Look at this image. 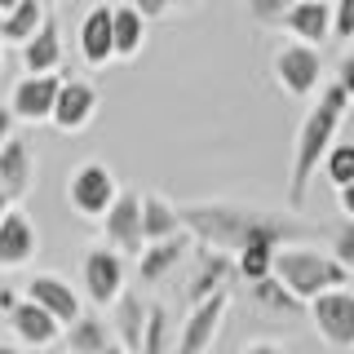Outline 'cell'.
Listing matches in <instances>:
<instances>
[{"mask_svg": "<svg viewBox=\"0 0 354 354\" xmlns=\"http://www.w3.org/2000/svg\"><path fill=\"white\" fill-rule=\"evenodd\" d=\"M182 213V226L191 230L199 243H213V248L230 252L235 257L239 248L248 243H297V239H310L319 235L315 226L297 217H279V213H261V208H243V204H186L177 208Z\"/></svg>", "mask_w": 354, "mask_h": 354, "instance_id": "1", "label": "cell"}, {"mask_svg": "<svg viewBox=\"0 0 354 354\" xmlns=\"http://www.w3.org/2000/svg\"><path fill=\"white\" fill-rule=\"evenodd\" d=\"M346 111H350V93L341 88V80H332L315 93V106L306 111L301 129H297L292 173H288V208H292V213L306 204V186H310V177H315V169L324 164L328 147L337 142V129H341V120H346Z\"/></svg>", "mask_w": 354, "mask_h": 354, "instance_id": "2", "label": "cell"}, {"mask_svg": "<svg viewBox=\"0 0 354 354\" xmlns=\"http://www.w3.org/2000/svg\"><path fill=\"white\" fill-rule=\"evenodd\" d=\"M270 270L279 274V279L292 288L301 301H315L319 292H328V288H341L350 274V266H341L332 252H315V248H274V261Z\"/></svg>", "mask_w": 354, "mask_h": 354, "instance_id": "3", "label": "cell"}, {"mask_svg": "<svg viewBox=\"0 0 354 354\" xmlns=\"http://www.w3.org/2000/svg\"><path fill=\"white\" fill-rule=\"evenodd\" d=\"M274 80L283 84L288 97H310L319 93V84H324V58H319L315 44H283L279 53H274Z\"/></svg>", "mask_w": 354, "mask_h": 354, "instance_id": "4", "label": "cell"}, {"mask_svg": "<svg viewBox=\"0 0 354 354\" xmlns=\"http://www.w3.org/2000/svg\"><path fill=\"white\" fill-rule=\"evenodd\" d=\"M310 319L332 350H354V292H346V288L319 292L310 301Z\"/></svg>", "mask_w": 354, "mask_h": 354, "instance_id": "5", "label": "cell"}, {"mask_svg": "<svg viewBox=\"0 0 354 354\" xmlns=\"http://www.w3.org/2000/svg\"><path fill=\"white\" fill-rule=\"evenodd\" d=\"M115 195H120L115 173H111L106 164H97V160L80 164V169L71 173V182H66V199H71V208L80 217H102Z\"/></svg>", "mask_w": 354, "mask_h": 354, "instance_id": "6", "label": "cell"}, {"mask_svg": "<svg viewBox=\"0 0 354 354\" xmlns=\"http://www.w3.org/2000/svg\"><path fill=\"white\" fill-rule=\"evenodd\" d=\"M80 279L93 306H115L124 292V252L115 248H88L80 261Z\"/></svg>", "mask_w": 354, "mask_h": 354, "instance_id": "7", "label": "cell"}, {"mask_svg": "<svg viewBox=\"0 0 354 354\" xmlns=\"http://www.w3.org/2000/svg\"><path fill=\"white\" fill-rule=\"evenodd\" d=\"M102 230H106V239H111L115 252L138 257V252L147 248V235H142V195L120 191L115 199H111V208L102 213Z\"/></svg>", "mask_w": 354, "mask_h": 354, "instance_id": "8", "label": "cell"}, {"mask_svg": "<svg viewBox=\"0 0 354 354\" xmlns=\"http://www.w3.org/2000/svg\"><path fill=\"white\" fill-rule=\"evenodd\" d=\"M58 71H40V75H22L14 84V97H9V111L27 124H44L53 115V102H58Z\"/></svg>", "mask_w": 354, "mask_h": 354, "instance_id": "9", "label": "cell"}, {"mask_svg": "<svg viewBox=\"0 0 354 354\" xmlns=\"http://www.w3.org/2000/svg\"><path fill=\"white\" fill-rule=\"evenodd\" d=\"M93 115H97V88L88 84V80H62L49 124L58 129V133H80Z\"/></svg>", "mask_w": 354, "mask_h": 354, "instance_id": "10", "label": "cell"}, {"mask_svg": "<svg viewBox=\"0 0 354 354\" xmlns=\"http://www.w3.org/2000/svg\"><path fill=\"white\" fill-rule=\"evenodd\" d=\"M36 257V226H31V217L22 213V208L9 204L5 213H0V266L5 270H18V266H27Z\"/></svg>", "mask_w": 354, "mask_h": 354, "instance_id": "11", "label": "cell"}, {"mask_svg": "<svg viewBox=\"0 0 354 354\" xmlns=\"http://www.w3.org/2000/svg\"><path fill=\"white\" fill-rule=\"evenodd\" d=\"M279 27H283L292 40L315 44V49H319V44L332 36V5H328V0H297V5L283 14Z\"/></svg>", "mask_w": 354, "mask_h": 354, "instance_id": "12", "label": "cell"}, {"mask_svg": "<svg viewBox=\"0 0 354 354\" xmlns=\"http://www.w3.org/2000/svg\"><path fill=\"white\" fill-rule=\"evenodd\" d=\"M9 328H14V337L22 341V346H53L58 341L62 324L49 315L44 306H36L31 297H22V301H14V310H9Z\"/></svg>", "mask_w": 354, "mask_h": 354, "instance_id": "13", "label": "cell"}, {"mask_svg": "<svg viewBox=\"0 0 354 354\" xmlns=\"http://www.w3.org/2000/svg\"><path fill=\"white\" fill-rule=\"evenodd\" d=\"M27 297L36 306H44L53 319L66 328V324H75L80 319V297H75V288L62 279V274H36V279L27 283Z\"/></svg>", "mask_w": 354, "mask_h": 354, "instance_id": "14", "label": "cell"}, {"mask_svg": "<svg viewBox=\"0 0 354 354\" xmlns=\"http://www.w3.org/2000/svg\"><path fill=\"white\" fill-rule=\"evenodd\" d=\"M221 315H226V292L204 297V301L191 310V319H186L182 341H177V354H204L208 341H213V332H217V324H221Z\"/></svg>", "mask_w": 354, "mask_h": 354, "instance_id": "15", "label": "cell"}, {"mask_svg": "<svg viewBox=\"0 0 354 354\" xmlns=\"http://www.w3.org/2000/svg\"><path fill=\"white\" fill-rule=\"evenodd\" d=\"M22 66L27 75H40V71H58L62 66V31H58V18L44 14V22L22 40Z\"/></svg>", "mask_w": 354, "mask_h": 354, "instance_id": "16", "label": "cell"}, {"mask_svg": "<svg viewBox=\"0 0 354 354\" xmlns=\"http://www.w3.org/2000/svg\"><path fill=\"white\" fill-rule=\"evenodd\" d=\"M80 58L88 66H106L115 58V36H111V5H93L80 22Z\"/></svg>", "mask_w": 354, "mask_h": 354, "instance_id": "17", "label": "cell"}, {"mask_svg": "<svg viewBox=\"0 0 354 354\" xmlns=\"http://www.w3.org/2000/svg\"><path fill=\"white\" fill-rule=\"evenodd\" d=\"M31 173H36L31 147L22 138H9L5 147H0V191L9 195V204H18V199L31 191Z\"/></svg>", "mask_w": 354, "mask_h": 354, "instance_id": "18", "label": "cell"}, {"mask_svg": "<svg viewBox=\"0 0 354 354\" xmlns=\"http://www.w3.org/2000/svg\"><path fill=\"white\" fill-rule=\"evenodd\" d=\"M186 248H191V239H186L182 230H177V235H169V239H155V243H147V248L138 252V274H142L147 283H160L164 274H169L173 266L186 257Z\"/></svg>", "mask_w": 354, "mask_h": 354, "instance_id": "19", "label": "cell"}, {"mask_svg": "<svg viewBox=\"0 0 354 354\" xmlns=\"http://www.w3.org/2000/svg\"><path fill=\"white\" fill-rule=\"evenodd\" d=\"M111 36H115V58H138L147 44V18L133 5H111Z\"/></svg>", "mask_w": 354, "mask_h": 354, "instance_id": "20", "label": "cell"}, {"mask_svg": "<svg viewBox=\"0 0 354 354\" xmlns=\"http://www.w3.org/2000/svg\"><path fill=\"white\" fill-rule=\"evenodd\" d=\"M235 270V261L226 257L221 248H204L199 252V270H195V279H191V288H186V297H191V306H199L204 297H213V292H221V279Z\"/></svg>", "mask_w": 354, "mask_h": 354, "instance_id": "21", "label": "cell"}, {"mask_svg": "<svg viewBox=\"0 0 354 354\" xmlns=\"http://www.w3.org/2000/svg\"><path fill=\"white\" fill-rule=\"evenodd\" d=\"M177 230H182L177 204H169V199H160V195H142V235H147V243L169 239Z\"/></svg>", "mask_w": 354, "mask_h": 354, "instance_id": "22", "label": "cell"}, {"mask_svg": "<svg viewBox=\"0 0 354 354\" xmlns=\"http://www.w3.org/2000/svg\"><path fill=\"white\" fill-rule=\"evenodd\" d=\"M252 297H257V306H266L270 315H283V319H292V315H301V310H306V301L274 270L266 274V279H252Z\"/></svg>", "mask_w": 354, "mask_h": 354, "instance_id": "23", "label": "cell"}, {"mask_svg": "<svg viewBox=\"0 0 354 354\" xmlns=\"http://www.w3.org/2000/svg\"><path fill=\"white\" fill-rule=\"evenodd\" d=\"M44 22V0H18L14 9H5L0 14V40L9 44H22Z\"/></svg>", "mask_w": 354, "mask_h": 354, "instance_id": "24", "label": "cell"}, {"mask_svg": "<svg viewBox=\"0 0 354 354\" xmlns=\"http://www.w3.org/2000/svg\"><path fill=\"white\" fill-rule=\"evenodd\" d=\"M71 332H66V346H71V354H102L111 346V328L102 324V319H93V315H80L75 324H66Z\"/></svg>", "mask_w": 354, "mask_h": 354, "instance_id": "25", "label": "cell"}, {"mask_svg": "<svg viewBox=\"0 0 354 354\" xmlns=\"http://www.w3.org/2000/svg\"><path fill=\"white\" fill-rule=\"evenodd\" d=\"M283 248V243H279ZM270 261H274V243H248V248H239L235 252V274L239 279H266V274H270Z\"/></svg>", "mask_w": 354, "mask_h": 354, "instance_id": "26", "label": "cell"}, {"mask_svg": "<svg viewBox=\"0 0 354 354\" xmlns=\"http://www.w3.org/2000/svg\"><path fill=\"white\" fill-rule=\"evenodd\" d=\"M319 169H324V177L332 182V191L346 186V182H354V142H332Z\"/></svg>", "mask_w": 354, "mask_h": 354, "instance_id": "27", "label": "cell"}, {"mask_svg": "<svg viewBox=\"0 0 354 354\" xmlns=\"http://www.w3.org/2000/svg\"><path fill=\"white\" fill-rule=\"evenodd\" d=\"M142 328H147V306L120 292V332H124L129 350H142Z\"/></svg>", "mask_w": 354, "mask_h": 354, "instance_id": "28", "label": "cell"}, {"mask_svg": "<svg viewBox=\"0 0 354 354\" xmlns=\"http://www.w3.org/2000/svg\"><path fill=\"white\" fill-rule=\"evenodd\" d=\"M292 5L297 0H248V18L257 22V27H279Z\"/></svg>", "mask_w": 354, "mask_h": 354, "instance_id": "29", "label": "cell"}, {"mask_svg": "<svg viewBox=\"0 0 354 354\" xmlns=\"http://www.w3.org/2000/svg\"><path fill=\"white\" fill-rule=\"evenodd\" d=\"M138 354H164V306L147 310V328H142V350Z\"/></svg>", "mask_w": 354, "mask_h": 354, "instance_id": "30", "label": "cell"}, {"mask_svg": "<svg viewBox=\"0 0 354 354\" xmlns=\"http://www.w3.org/2000/svg\"><path fill=\"white\" fill-rule=\"evenodd\" d=\"M332 257L354 270V217H346V226H341L337 235H332Z\"/></svg>", "mask_w": 354, "mask_h": 354, "instance_id": "31", "label": "cell"}, {"mask_svg": "<svg viewBox=\"0 0 354 354\" xmlns=\"http://www.w3.org/2000/svg\"><path fill=\"white\" fill-rule=\"evenodd\" d=\"M332 36H354V0H332Z\"/></svg>", "mask_w": 354, "mask_h": 354, "instance_id": "32", "label": "cell"}, {"mask_svg": "<svg viewBox=\"0 0 354 354\" xmlns=\"http://www.w3.org/2000/svg\"><path fill=\"white\" fill-rule=\"evenodd\" d=\"M133 9H138L142 18H164L173 9V0H133Z\"/></svg>", "mask_w": 354, "mask_h": 354, "instance_id": "33", "label": "cell"}, {"mask_svg": "<svg viewBox=\"0 0 354 354\" xmlns=\"http://www.w3.org/2000/svg\"><path fill=\"white\" fill-rule=\"evenodd\" d=\"M337 80H341V88L350 93V102H354V53H346L341 58V66H337Z\"/></svg>", "mask_w": 354, "mask_h": 354, "instance_id": "34", "label": "cell"}, {"mask_svg": "<svg viewBox=\"0 0 354 354\" xmlns=\"http://www.w3.org/2000/svg\"><path fill=\"white\" fill-rule=\"evenodd\" d=\"M14 124H18V115L9 106H0V147H5L9 138H14Z\"/></svg>", "mask_w": 354, "mask_h": 354, "instance_id": "35", "label": "cell"}, {"mask_svg": "<svg viewBox=\"0 0 354 354\" xmlns=\"http://www.w3.org/2000/svg\"><path fill=\"white\" fill-rule=\"evenodd\" d=\"M337 199H341V213H346V217H354V182L337 186Z\"/></svg>", "mask_w": 354, "mask_h": 354, "instance_id": "36", "label": "cell"}, {"mask_svg": "<svg viewBox=\"0 0 354 354\" xmlns=\"http://www.w3.org/2000/svg\"><path fill=\"white\" fill-rule=\"evenodd\" d=\"M243 354H283L279 346H270V341H257V346H248Z\"/></svg>", "mask_w": 354, "mask_h": 354, "instance_id": "37", "label": "cell"}, {"mask_svg": "<svg viewBox=\"0 0 354 354\" xmlns=\"http://www.w3.org/2000/svg\"><path fill=\"white\" fill-rule=\"evenodd\" d=\"M14 301H18V297H14V292H9V288H5V292H0V310H5V315H9V310H14Z\"/></svg>", "mask_w": 354, "mask_h": 354, "instance_id": "38", "label": "cell"}, {"mask_svg": "<svg viewBox=\"0 0 354 354\" xmlns=\"http://www.w3.org/2000/svg\"><path fill=\"white\" fill-rule=\"evenodd\" d=\"M18 5V0H0V14H5V9H14Z\"/></svg>", "mask_w": 354, "mask_h": 354, "instance_id": "39", "label": "cell"}, {"mask_svg": "<svg viewBox=\"0 0 354 354\" xmlns=\"http://www.w3.org/2000/svg\"><path fill=\"white\" fill-rule=\"evenodd\" d=\"M102 354H129V350H120V346H106V350H102Z\"/></svg>", "mask_w": 354, "mask_h": 354, "instance_id": "40", "label": "cell"}, {"mask_svg": "<svg viewBox=\"0 0 354 354\" xmlns=\"http://www.w3.org/2000/svg\"><path fill=\"white\" fill-rule=\"evenodd\" d=\"M5 208H9V195H5V191H0V213H5Z\"/></svg>", "mask_w": 354, "mask_h": 354, "instance_id": "41", "label": "cell"}, {"mask_svg": "<svg viewBox=\"0 0 354 354\" xmlns=\"http://www.w3.org/2000/svg\"><path fill=\"white\" fill-rule=\"evenodd\" d=\"M0 354H22V350H14V346H0Z\"/></svg>", "mask_w": 354, "mask_h": 354, "instance_id": "42", "label": "cell"}, {"mask_svg": "<svg viewBox=\"0 0 354 354\" xmlns=\"http://www.w3.org/2000/svg\"><path fill=\"white\" fill-rule=\"evenodd\" d=\"M173 5H191V0H173Z\"/></svg>", "mask_w": 354, "mask_h": 354, "instance_id": "43", "label": "cell"}, {"mask_svg": "<svg viewBox=\"0 0 354 354\" xmlns=\"http://www.w3.org/2000/svg\"><path fill=\"white\" fill-rule=\"evenodd\" d=\"M0 58H5V40H0Z\"/></svg>", "mask_w": 354, "mask_h": 354, "instance_id": "44", "label": "cell"}, {"mask_svg": "<svg viewBox=\"0 0 354 354\" xmlns=\"http://www.w3.org/2000/svg\"><path fill=\"white\" fill-rule=\"evenodd\" d=\"M129 354H138V350H129Z\"/></svg>", "mask_w": 354, "mask_h": 354, "instance_id": "45", "label": "cell"}, {"mask_svg": "<svg viewBox=\"0 0 354 354\" xmlns=\"http://www.w3.org/2000/svg\"><path fill=\"white\" fill-rule=\"evenodd\" d=\"M44 5H49V0H44Z\"/></svg>", "mask_w": 354, "mask_h": 354, "instance_id": "46", "label": "cell"}]
</instances>
